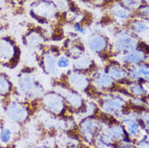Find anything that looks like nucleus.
Returning a JSON list of instances; mask_svg holds the SVG:
<instances>
[{"mask_svg": "<svg viewBox=\"0 0 149 148\" xmlns=\"http://www.w3.org/2000/svg\"><path fill=\"white\" fill-rule=\"evenodd\" d=\"M3 105L8 117L15 122L22 123L26 122L29 117L37 110L38 103L37 101L32 102H20L11 101L10 99L3 101Z\"/></svg>", "mask_w": 149, "mask_h": 148, "instance_id": "f257e3e1", "label": "nucleus"}, {"mask_svg": "<svg viewBox=\"0 0 149 148\" xmlns=\"http://www.w3.org/2000/svg\"><path fill=\"white\" fill-rule=\"evenodd\" d=\"M21 51L15 41L10 37H0V64L13 69L17 67Z\"/></svg>", "mask_w": 149, "mask_h": 148, "instance_id": "f03ea898", "label": "nucleus"}, {"mask_svg": "<svg viewBox=\"0 0 149 148\" xmlns=\"http://www.w3.org/2000/svg\"><path fill=\"white\" fill-rule=\"evenodd\" d=\"M58 6L50 0H35L30 5L29 14L37 22L45 24L48 18L58 15Z\"/></svg>", "mask_w": 149, "mask_h": 148, "instance_id": "7ed1b4c3", "label": "nucleus"}, {"mask_svg": "<svg viewBox=\"0 0 149 148\" xmlns=\"http://www.w3.org/2000/svg\"><path fill=\"white\" fill-rule=\"evenodd\" d=\"M31 70L29 67L21 70V74L19 75V85L22 93L29 98H33L38 94V88L36 83L30 76Z\"/></svg>", "mask_w": 149, "mask_h": 148, "instance_id": "20e7f679", "label": "nucleus"}, {"mask_svg": "<svg viewBox=\"0 0 149 148\" xmlns=\"http://www.w3.org/2000/svg\"><path fill=\"white\" fill-rule=\"evenodd\" d=\"M13 91L14 88L11 80L6 74L0 73V96L3 97V101L10 99V95Z\"/></svg>", "mask_w": 149, "mask_h": 148, "instance_id": "39448f33", "label": "nucleus"}, {"mask_svg": "<svg viewBox=\"0 0 149 148\" xmlns=\"http://www.w3.org/2000/svg\"><path fill=\"white\" fill-rule=\"evenodd\" d=\"M14 14L20 15L24 11V6L28 0H4Z\"/></svg>", "mask_w": 149, "mask_h": 148, "instance_id": "423d86ee", "label": "nucleus"}, {"mask_svg": "<svg viewBox=\"0 0 149 148\" xmlns=\"http://www.w3.org/2000/svg\"><path fill=\"white\" fill-rule=\"evenodd\" d=\"M115 2H118L128 9L139 8L143 3V0H115Z\"/></svg>", "mask_w": 149, "mask_h": 148, "instance_id": "0eeeda50", "label": "nucleus"}, {"mask_svg": "<svg viewBox=\"0 0 149 148\" xmlns=\"http://www.w3.org/2000/svg\"><path fill=\"white\" fill-rule=\"evenodd\" d=\"M118 46L122 49H130L134 46V42L129 37H124L118 42Z\"/></svg>", "mask_w": 149, "mask_h": 148, "instance_id": "6e6552de", "label": "nucleus"}, {"mask_svg": "<svg viewBox=\"0 0 149 148\" xmlns=\"http://www.w3.org/2000/svg\"><path fill=\"white\" fill-rule=\"evenodd\" d=\"M104 44H105V42H104V40L102 38H98L97 37V38H95L91 41L90 47L93 49L97 50V49H100L101 47H104Z\"/></svg>", "mask_w": 149, "mask_h": 148, "instance_id": "1a4fd4ad", "label": "nucleus"}, {"mask_svg": "<svg viewBox=\"0 0 149 148\" xmlns=\"http://www.w3.org/2000/svg\"><path fill=\"white\" fill-rule=\"evenodd\" d=\"M142 58H143V57L141 55H139L138 54H134L126 56L124 58V60L127 61V62H130V63H138Z\"/></svg>", "mask_w": 149, "mask_h": 148, "instance_id": "9d476101", "label": "nucleus"}, {"mask_svg": "<svg viewBox=\"0 0 149 148\" xmlns=\"http://www.w3.org/2000/svg\"><path fill=\"white\" fill-rule=\"evenodd\" d=\"M92 20H93L92 15H91V14H89V13H86L80 23H81L82 24H84V25H88V24H91Z\"/></svg>", "mask_w": 149, "mask_h": 148, "instance_id": "9b49d317", "label": "nucleus"}, {"mask_svg": "<svg viewBox=\"0 0 149 148\" xmlns=\"http://www.w3.org/2000/svg\"><path fill=\"white\" fill-rule=\"evenodd\" d=\"M111 74L113 76H114L115 78H121L123 75H124V72L123 70H118V69H115L113 68V70L111 71Z\"/></svg>", "mask_w": 149, "mask_h": 148, "instance_id": "f8f14e48", "label": "nucleus"}, {"mask_svg": "<svg viewBox=\"0 0 149 148\" xmlns=\"http://www.w3.org/2000/svg\"><path fill=\"white\" fill-rule=\"evenodd\" d=\"M139 49H140L142 51H143L146 54H149V46L145 43H143V42H140L139 44Z\"/></svg>", "mask_w": 149, "mask_h": 148, "instance_id": "ddd939ff", "label": "nucleus"}, {"mask_svg": "<svg viewBox=\"0 0 149 148\" xmlns=\"http://www.w3.org/2000/svg\"><path fill=\"white\" fill-rule=\"evenodd\" d=\"M68 64H69V62H68V60L66 58H62L58 61V66L60 67H66L68 66Z\"/></svg>", "mask_w": 149, "mask_h": 148, "instance_id": "4468645a", "label": "nucleus"}, {"mask_svg": "<svg viewBox=\"0 0 149 148\" xmlns=\"http://www.w3.org/2000/svg\"><path fill=\"white\" fill-rule=\"evenodd\" d=\"M134 28L139 32H142V31H144L147 28V27L143 23H137L134 26Z\"/></svg>", "mask_w": 149, "mask_h": 148, "instance_id": "2eb2a0df", "label": "nucleus"}, {"mask_svg": "<svg viewBox=\"0 0 149 148\" xmlns=\"http://www.w3.org/2000/svg\"><path fill=\"white\" fill-rule=\"evenodd\" d=\"M61 38H63V33H62V31H60V30H56L54 39H55V40H59Z\"/></svg>", "mask_w": 149, "mask_h": 148, "instance_id": "dca6fc26", "label": "nucleus"}, {"mask_svg": "<svg viewBox=\"0 0 149 148\" xmlns=\"http://www.w3.org/2000/svg\"><path fill=\"white\" fill-rule=\"evenodd\" d=\"M138 131V126L137 125H135V124H133V125H131L130 127V132L131 133H135L136 132Z\"/></svg>", "mask_w": 149, "mask_h": 148, "instance_id": "f3484780", "label": "nucleus"}, {"mask_svg": "<svg viewBox=\"0 0 149 148\" xmlns=\"http://www.w3.org/2000/svg\"><path fill=\"white\" fill-rule=\"evenodd\" d=\"M102 23L103 24H109V23L111 21V19H110V17L109 16H108V15H105V16H104L103 17V19H102Z\"/></svg>", "mask_w": 149, "mask_h": 148, "instance_id": "a211bd4d", "label": "nucleus"}, {"mask_svg": "<svg viewBox=\"0 0 149 148\" xmlns=\"http://www.w3.org/2000/svg\"><path fill=\"white\" fill-rule=\"evenodd\" d=\"M139 73H141V74H143L144 75H148L149 74V70L148 69H146L144 67H142L140 70H139Z\"/></svg>", "mask_w": 149, "mask_h": 148, "instance_id": "6ab92c4d", "label": "nucleus"}, {"mask_svg": "<svg viewBox=\"0 0 149 148\" xmlns=\"http://www.w3.org/2000/svg\"><path fill=\"white\" fill-rule=\"evenodd\" d=\"M135 89H136V90H134V92L135 93V94H137V95L141 94V93L143 92V90L142 89L141 87H135Z\"/></svg>", "mask_w": 149, "mask_h": 148, "instance_id": "aec40b11", "label": "nucleus"}, {"mask_svg": "<svg viewBox=\"0 0 149 148\" xmlns=\"http://www.w3.org/2000/svg\"><path fill=\"white\" fill-rule=\"evenodd\" d=\"M74 28L76 30H78V31H79V32H81V33H84V30L82 28H81V26H80V24H74Z\"/></svg>", "mask_w": 149, "mask_h": 148, "instance_id": "412c9836", "label": "nucleus"}, {"mask_svg": "<svg viewBox=\"0 0 149 148\" xmlns=\"http://www.w3.org/2000/svg\"><path fill=\"white\" fill-rule=\"evenodd\" d=\"M148 3H149V0H148Z\"/></svg>", "mask_w": 149, "mask_h": 148, "instance_id": "4be33fe9", "label": "nucleus"}]
</instances>
